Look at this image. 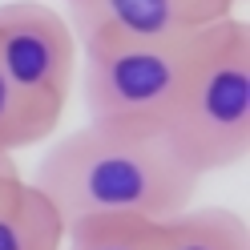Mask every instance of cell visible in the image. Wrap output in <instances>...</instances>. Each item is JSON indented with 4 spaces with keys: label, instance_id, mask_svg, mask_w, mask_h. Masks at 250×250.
Here are the masks:
<instances>
[{
    "label": "cell",
    "instance_id": "1",
    "mask_svg": "<svg viewBox=\"0 0 250 250\" xmlns=\"http://www.w3.org/2000/svg\"><path fill=\"white\" fill-rule=\"evenodd\" d=\"M198 174L178 158L166 133L85 125L37 162L33 186L53 202L65 226L93 218L166 222L194 202Z\"/></svg>",
    "mask_w": 250,
    "mask_h": 250
},
{
    "label": "cell",
    "instance_id": "2",
    "mask_svg": "<svg viewBox=\"0 0 250 250\" xmlns=\"http://www.w3.org/2000/svg\"><path fill=\"white\" fill-rule=\"evenodd\" d=\"M166 142L198 178L230 169L250 153V33L242 21L198 28Z\"/></svg>",
    "mask_w": 250,
    "mask_h": 250
},
{
    "label": "cell",
    "instance_id": "3",
    "mask_svg": "<svg viewBox=\"0 0 250 250\" xmlns=\"http://www.w3.org/2000/svg\"><path fill=\"white\" fill-rule=\"evenodd\" d=\"M194 37L158 44H81V85L93 125L162 133L194 57Z\"/></svg>",
    "mask_w": 250,
    "mask_h": 250
},
{
    "label": "cell",
    "instance_id": "4",
    "mask_svg": "<svg viewBox=\"0 0 250 250\" xmlns=\"http://www.w3.org/2000/svg\"><path fill=\"white\" fill-rule=\"evenodd\" d=\"M77 61V37L57 8L41 0L0 4V69L49 129L61 125V113L69 105Z\"/></svg>",
    "mask_w": 250,
    "mask_h": 250
},
{
    "label": "cell",
    "instance_id": "5",
    "mask_svg": "<svg viewBox=\"0 0 250 250\" xmlns=\"http://www.w3.org/2000/svg\"><path fill=\"white\" fill-rule=\"evenodd\" d=\"M65 21L77 37V49L81 44H158L198 33L182 0H69Z\"/></svg>",
    "mask_w": 250,
    "mask_h": 250
},
{
    "label": "cell",
    "instance_id": "6",
    "mask_svg": "<svg viewBox=\"0 0 250 250\" xmlns=\"http://www.w3.org/2000/svg\"><path fill=\"white\" fill-rule=\"evenodd\" d=\"M65 222L33 182L0 178V250H61Z\"/></svg>",
    "mask_w": 250,
    "mask_h": 250
},
{
    "label": "cell",
    "instance_id": "7",
    "mask_svg": "<svg viewBox=\"0 0 250 250\" xmlns=\"http://www.w3.org/2000/svg\"><path fill=\"white\" fill-rule=\"evenodd\" d=\"M153 250H250L246 218L222 206H186L153 222Z\"/></svg>",
    "mask_w": 250,
    "mask_h": 250
},
{
    "label": "cell",
    "instance_id": "8",
    "mask_svg": "<svg viewBox=\"0 0 250 250\" xmlns=\"http://www.w3.org/2000/svg\"><path fill=\"white\" fill-rule=\"evenodd\" d=\"M61 250H153V222H125V218H93L65 226Z\"/></svg>",
    "mask_w": 250,
    "mask_h": 250
},
{
    "label": "cell",
    "instance_id": "9",
    "mask_svg": "<svg viewBox=\"0 0 250 250\" xmlns=\"http://www.w3.org/2000/svg\"><path fill=\"white\" fill-rule=\"evenodd\" d=\"M49 133L53 129L24 105V97L17 93V85H12L8 73L0 69V153H17L24 146H37Z\"/></svg>",
    "mask_w": 250,
    "mask_h": 250
},
{
    "label": "cell",
    "instance_id": "10",
    "mask_svg": "<svg viewBox=\"0 0 250 250\" xmlns=\"http://www.w3.org/2000/svg\"><path fill=\"white\" fill-rule=\"evenodd\" d=\"M186 12H190V21L202 28V24H214V21H226L234 17V8L242 4V0H182Z\"/></svg>",
    "mask_w": 250,
    "mask_h": 250
},
{
    "label": "cell",
    "instance_id": "11",
    "mask_svg": "<svg viewBox=\"0 0 250 250\" xmlns=\"http://www.w3.org/2000/svg\"><path fill=\"white\" fill-rule=\"evenodd\" d=\"M17 174V162H12V153H0V178Z\"/></svg>",
    "mask_w": 250,
    "mask_h": 250
},
{
    "label": "cell",
    "instance_id": "12",
    "mask_svg": "<svg viewBox=\"0 0 250 250\" xmlns=\"http://www.w3.org/2000/svg\"><path fill=\"white\" fill-rule=\"evenodd\" d=\"M65 4H69V0H65Z\"/></svg>",
    "mask_w": 250,
    "mask_h": 250
}]
</instances>
